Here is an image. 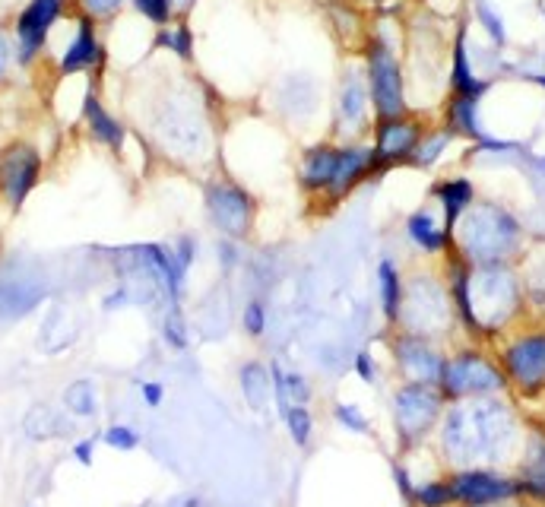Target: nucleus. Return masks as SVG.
I'll return each instance as SVG.
<instances>
[{
    "mask_svg": "<svg viewBox=\"0 0 545 507\" xmlns=\"http://www.w3.org/2000/svg\"><path fill=\"white\" fill-rule=\"evenodd\" d=\"M172 251H175V257L181 260L184 267H191L194 264V254H197V244H194V238H181L178 244H172Z\"/></svg>",
    "mask_w": 545,
    "mask_h": 507,
    "instance_id": "nucleus-44",
    "label": "nucleus"
},
{
    "mask_svg": "<svg viewBox=\"0 0 545 507\" xmlns=\"http://www.w3.org/2000/svg\"><path fill=\"white\" fill-rule=\"evenodd\" d=\"M83 118H86V124H89V130H92V137H96L99 143H105V146H111V149H121L124 146V124L115 118V115H108L105 111V105L92 96H86V102H83Z\"/></svg>",
    "mask_w": 545,
    "mask_h": 507,
    "instance_id": "nucleus-20",
    "label": "nucleus"
},
{
    "mask_svg": "<svg viewBox=\"0 0 545 507\" xmlns=\"http://www.w3.org/2000/svg\"><path fill=\"white\" fill-rule=\"evenodd\" d=\"M286 428H289V438L295 447H308L314 438V419H311V409L308 406H289L283 412Z\"/></svg>",
    "mask_w": 545,
    "mask_h": 507,
    "instance_id": "nucleus-29",
    "label": "nucleus"
},
{
    "mask_svg": "<svg viewBox=\"0 0 545 507\" xmlns=\"http://www.w3.org/2000/svg\"><path fill=\"white\" fill-rule=\"evenodd\" d=\"M64 403L70 412H77V416H96V387H92L89 381H77L67 393H64Z\"/></svg>",
    "mask_w": 545,
    "mask_h": 507,
    "instance_id": "nucleus-30",
    "label": "nucleus"
},
{
    "mask_svg": "<svg viewBox=\"0 0 545 507\" xmlns=\"http://www.w3.org/2000/svg\"><path fill=\"white\" fill-rule=\"evenodd\" d=\"M140 397L149 409H159L165 403V387L159 381H143L140 384Z\"/></svg>",
    "mask_w": 545,
    "mask_h": 507,
    "instance_id": "nucleus-43",
    "label": "nucleus"
},
{
    "mask_svg": "<svg viewBox=\"0 0 545 507\" xmlns=\"http://www.w3.org/2000/svg\"><path fill=\"white\" fill-rule=\"evenodd\" d=\"M450 235H457L460 254L473 267L507 264L520 248V222L498 203H469Z\"/></svg>",
    "mask_w": 545,
    "mask_h": 507,
    "instance_id": "nucleus-3",
    "label": "nucleus"
},
{
    "mask_svg": "<svg viewBox=\"0 0 545 507\" xmlns=\"http://www.w3.org/2000/svg\"><path fill=\"white\" fill-rule=\"evenodd\" d=\"M355 374L365 381V384H374L378 381V365H374V355L371 349H362L359 355H355Z\"/></svg>",
    "mask_w": 545,
    "mask_h": 507,
    "instance_id": "nucleus-40",
    "label": "nucleus"
},
{
    "mask_svg": "<svg viewBox=\"0 0 545 507\" xmlns=\"http://www.w3.org/2000/svg\"><path fill=\"white\" fill-rule=\"evenodd\" d=\"M102 64V45H99V35H96V26H92L89 16H80L77 23V35H73L70 48L64 51L61 58V73L70 77V73H83L89 67Z\"/></svg>",
    "mask_w": 545,
    "mask_h": 507,
    "instance_id": "nucleus-18",
    "label": "nucleus"
},
{
    "mask_svg": "<svg viewBox=\"0 0 545 507\" xmlns=\"http://www.w3.org/2000/svg\"><path fill=\"white\" fill-rule=\"evenodd\" d=\"M67 10V0H29L16 20V58L20 64H29L48 42L54 23Z\"/></svg>",
    "mask_w": 545,
    "mask_h": 507,
    "instance_id": "nucleus-11",
    "label": "nucleus"
},
{
    "mask_svg": "<svg viewBox=\"0 0 545 507\" xmlns=\"http://www.w3.org/2000/svg\"><path fill=\"white\" fill-rule=\"evenodd\" d=\"M42 172V156L35 153L29 143H13L0 156V197H4L13 210L23 206L32 194L35 181Z\"/></svg>",
    "mask_w": 545,
    "mask_h": 507,
    "instance_id": "nucleus-12",
    "label": "nucleus"
},
{
    "mask_svg": "<svg viewBox=\"0 0 545 507\" xmlns=\"http://www.w3.org/2000/svg\"><path fill=\"white\" fill-rule=\"evenodd\" d=\"M374 165H378V159H374V146H362V143L340 146V162H336V175H333V184L327 194L336 200L346 197L365 175H371Z\"/></svg>",
    "mask_w": 545,
    "mask_h": 507,
    "instance_id": "nucleus-17",
    "label": "nucleus"
},
{
    "mask_svg": "<svg viewBox=\"0 0 545 507\" xmlns=\"http://www.w3.org/2000/svg\"><path fill=\"white\" fill-rule=\"evenodd\" d=\"M390 352H393V365L403 374V381H416V384L441 381V368L447 355L435 346V340H428V336L400 330L390 340Z\"/></svg>",
    "mask_w": 545,
    "mask_h": 507,
    "instance_id": "nucleus-10",
    "label": "nucleus"
},
{
    "mask_svg": "<svg viewBox=\"0 0 545 507\" xmlns=\"http://www.w3.org/2000/svg\"><path fill=\"white\" fill-rule=\"evenodd\" d=\"M124 4L127 0H80V7L89 20H111V16H118Z\"/></svg>",
    "mask_w": 545,
    "mask_h": 507,
    "instance_id": "nucleus-39",
    "label": "nucleus"
},
{
    "mask_svg": "<svg viewBox=\"0 0 545 507\" xmlns=\"http://www.w3.org/2000/svg\"><path fill=\"white\" fill-rule=\"evenodd\" d=\"M447 289L460 324L476 340L501 333L523 308V286L507 264H457L450 270Z\"/></svg>",
    "mask_w": 545,
    "mask_h": 507,
    "instance_id": "nucleus-2",
    "label": "nucleus"
},
{
    "mask_svg": "<svg viewBox=\"0 0 545 507\" xmlns=\"http://www.w3.org/2000/svg\"><path fill=\"white\" fill-rule=\"evenodd\" d=\"M447 118H450V130H457L463 137H476L482 140V127H479V115H476V99H466V96H454L447 108Z\"/></svg>",
    "mask_w": 545,
    "mask_h": 507,
    "instance_id": "nucleus-27",
    "label": "nucleus"
},
{
    "mask_svg": "<svg viewBox=\"0 0 545 507\" xmlns=\"http://www.w3.org/2000/svg\"><path fill=\"white\" fill-rule=\"evenodd\" d=\"M438 390L444 393L447 403H457L476 397H498V393L511 390V384H507V374L498 359L485 355L482 349H460L444 359Z\"/></svg>",
    "mask_w": 545,
    "mask_h": 507,
    "instance_id": "nucleus-5",
    "label": "nucleus"
},
{
    "mask_svg": "<svg viewBox=\"0 0 545 507\" xmlns=\"http://www.w3.org/2000/svg\"><path fill=\"white\" fill-rule=\"evenodd\" d=\"M159 45L168 48V51H175L178 58L191 61V54H194V35H191V29H187L184 23H178V26H172V29H162Z\"/></svg>",
    "mask_w": 545,
    "mask_h": 507,
    "instance_id": "nucleus-32",
    "label": "nucleus"
},
{
    "mask_svg": "<svg viewBox=\"0 0 545 507\" xmlns=\"http://www.w3.org/2000/svg\"><path fill=\"white\" fill-rule=\"evenodd\" d=\"M102 441L111 447V450H137L140 447V431L130 428V425H111L102 431Z\"/></svg>",
    "mask_w": 545,
    "mask_h": 507,
    "instance_id": "nucleus-34",
    "label": "nucleus"
},
{
    "mask_svg": "<svg viewBox=\"0 0 545 507\" xmlns=\"http://www.w3.org/2000/svg\"><path fill=\"white\" fill-rule=\"evenodd\" d=\"M536 80H539V83H542V86H545V77H536Z\"/></svg>",
    "mask_w": 545,
    "mask_h": 507,
    "instance_id": "nucleus-49",
    "label": "nucleus"
},
{
    "mask_svg": "<svg viewBox=\"0 0 545 507\" xmlns=\"http://www.w3.org/2000/svg\"><path fill=\"white\" fill-rule=\"evenodd\" d=\"M206 213L222 235L244 238L254 222V200L235 184H213L206 187Z\"/></svg>",
    "mask_w": 545,
    "mask_h": 507,
    "instance_id": "nucleus-13",
    "label": "nucleus"
},
{
    "mask_svg": "<svg viewBox=\"0 0 545 507\" xmlns=\"http://www.w3.org/2000/svg\"><path fill=\"white\" fill-rule=\"evenodd\" d=\"M241 390H244V397H248V403L254 409H263V400L273 393V381H270V371H263L257 362L251 365H244L241 368Z\"/></svg>",
    "mask_w": 545,
    "mask_h": 507,
    "instance_id": "nucleus-28",
    "label": "nucleus"
},
{
    "mask_svg": "<svg viewBox=\"0 0 545 507\" xmlns=\"http://www.w3.org/2000/svg\"><path fill=\"white\" fill-rule=\"evenodd\" d=\"M444 409L447 400L438 390V384L403 381L393 390V431H397L400 454H412L428 438H435Z\"/></svg>",
    "mask_w": 545,
    "mask_h": 507,
    "instance_id": "nucleus-4",
    "label": "nucleus"
},
{
    "mask_svg": "<svg viewBox=\"0 0 545 507\" xmlns=\"http://www.w3.org/2000/svg\"><path fill=\"white\" fill-rule=\"evenodd\" d=\"M419 127L409 118H387L378 127V137H374V159L378 162H397L409 159L412 149L419 146Z\"/></svg>",
    "mask_w": 545,
    "mask_h": 507,
    "instance_id": "nucleus-16",
    "label": "nucleus"
},
{
    "mask_svg": "<svg viewBox=\"0 0 545 507\" xmlns=\"http://www.w3.org/2000/svg\"><path fill=\"white\" fill-rule=\"evenodd\" d=\"M495 507H536V504H530V501H507V504H495Z\"/></svg>",
    "mask_w": 545,
    "mask_h": 507,
    "instance_id": "nucleus-47",
    "label": "nucleus"
},
{
    "mask_svg": "<svg viewBox=\"0 0 545 507\" xmlns=\"http://www.w3.org/2000/svg\"><path fill=\"white\" fill-rule=\"evenodd\" d=\"M406 235L425 254H441V251H447V244H450V232L441 229V225L435 222V216H431L428 210H419V213H412L406 219Z\"/></svg>",
    "mask_w": 545,
    "mask_h": 507,
    "instance_id": "nucleus-21",
    "label": "nucleus"
},
{
    "mask_svg": "<svg viewBox=\"0 0 545 507\" xmlns=\"http://www.w3.org/2000/svg\"><path fill=\"white\" fill-rule=\"evenodd\" d=\"M393 482H397V488H400L403 498H406V504H409L412 488H416V479H412L409 463H406V460H397V463H393Z\"/></svg>",
    "mask_w": 545,
    "mask_h": 507,
    "instance_id": "nucleus-42",
    "label": "nucleus"
},
{
    "mask_svg": "<svg viewBox=\"0 0 545 507\" xmlns=\"http://www.w3.org/2000/svg\"><path fill=\"white\" fill-rule=\"evenodd\" d=\"M172 7L175 10H187V7H194V0H172Z\"/></svg>",
    "mask_w": 545,
    "mask_h": 507,
    "instance_id": "nucleus-48",
    "label": "nucleus"
},
{
    "mask_svg": "<svg viewBox=\"0 0 545 507\" xmlns=\"http://www.w3.org/2000/svg\"><path fill=\"white\" fill-rule=\"evenodd\" d=\"M530 295V302L536 305V308H542L545 311V270H536L533 276H530V283L523 286V298Z\"/></svg>",
    "mask_w": 545,
    "mask_h": 507,
    "instance_id": "nucleus-41",
    "label": "nucleus"
},
{
    "mask_svg": "<svg viewBox=\"0 0 545 507\" xmlns=\"http://www.w3.org/2000/svg\"><path fill=\"white\" fill-rule=\"evenodd\" d=\"M476 16H479V23L485 26V32L492 35V42L495 45H504L507 42V32H504V23H501V16L485 4V0H479V7H476Z\"/></svg>",
    "mask_w": 545,
    "mask_h": 507,
    "instance_id": "nucleus-37",
    "label": "nucleus"
},
{
    "mask_svg": "<svg viewBox=\"0 0 545 507\" xmlns=\"http://www.w3.org/2000/svg\"><path fill=\"white\" fill-rule=\"evenodd\" d=\"M454 67H450V86H454V96H466V99H476L488 89L476 73L473 67H469V54H466V32L457 35V45H454V61H450Z\"/></svg>",
    "mask_w": 545,
    "mask_h": 507,
    "instance_id": "nucleus-22",
    "label": "nucleus"
},
{
    "mask_svg": "<svg viewBox=\"0 0 545 507\" xmlns=\"http://www.w3.org/2000/svg\"><path fill=\"white\" fill-rule=\"evenodd\" d=\"M365 80H368V96L374 102V111L387 118H403L406 111V86H403V67L393 54L390 42L374 35L365 48Z\"/></svg>",
    "mask_w": 545,
    "mask_h": 507,
    "instance_id": "nucleus-7",
    "label": "nucleus"
},
{
    "mask_svg": "<svg viewBox=\"0 0 545 507\" xmlns=\"http://www.w3.org/2000/svg\"><path fill=\"white\" fill-rule=\"evenodd\" d=\"M10 67V39L4 32H0V80H4V73Z\"/></svg>",
    "mask_w": 545,
    "mask_h": 507,
    "instance_id": "nucleus-46",
    "label": "nucleus"
},
{
    "mask_svg": "<svg viewBox=\"0 0 545 507\" xmlns=\"http://www.w3.org/2000/svg\"><path fill=\"white\" fill-rule=\"evenodd\" d=\"M409 507H457V504H454V492H450L447 476L416 479V488H412Z\"/></svg>",
    "mask_w": 545,
    "mask_h": 507,
    "instance_id": "nucleus-26",
    "label": "nucleus"
},
{
    "mask_svg": "<svg viewBox=\"0 0 545 507\" xmlns=\"http://www.w3.org/2000/svg\"><path fill=\"white\" fill-rule=\"evenodd\" d=\"M498 362L507 374V384L517 390V397L536 400L545 393V330H526L511 336Z\"/></svg>",
    "mask_w": 545,
    "mask_h": 507,
    "instance_id": "nucleus-8",
    "label": "nucleus"
},
{
    "mask_svg": "<svg viewBox=\"0 0 545 507\" xmlns=\"http://www.w3.org/2000/svg\"><path fill=\"white\" fill-rule=\"evenodd\" d=\"M333 419L340 422L346 431H355V435H368V431H371L368 416L355 403H336L333 406Z\"/></svg>",
    "mask_w": 545,
    "mask_h": 507,
    "instance_id": "nucleus-33",
    "label": "nucleus"
},
{
    "mask_svg": "<svg viewBox=\"0 0 545 507\" xmlns=\"http://www.w3.org/2000/svg\"><path fill=\"white\" fill-rule=\"evenodd\" d=\"M511 473L517 476L523 501L545 507V425L526 422V435Z\"/></svg>",
    "mask_w": 545,
    "mask_h": 507,
    "instance_id": "nucleus-14",
    "label": "nucleus"
},
{
    "mask_svg": "<svg viewBox=\"0 0 545 507\" xmlns=\"http://www.w3.org/2000/svg\"><path fill=\"white\" fill-rule=\"evenodd\" d=\"M368 99V80L362 77V70L349 67L343 73L340 92H336V134L352 140L368 127Z\"/></svg>",
    "mask_w": 545,
    "mask_h": 507,
    "instance_id": "nucleus-15",
    "label": "nucleus"
},
{
    "mask_svg": "<svg viewBox=\"0 0 545 507\" xmlns=\"http://www.w3.org/2000/svg\"><path fill=\"white\" fill-rule=\"evenodd\" d=\"M447 143H450V130H441V134H431V137H425V140H419V146L412 149V162H416L419 168H428V165H435L438 162V156L447 149Z\"/></svg>",
    "mask_w": 545,
    "mask_h": 507,
    "instance_id": "nucleus-31",
    "label": "nucleus"
},
{
    "mask_svg": "<svg viewBox=\"0 0 545 507\" xmlns=\"http://www.w3.org/2000/svg\"><path fill=\"white\" fill-rule=\"evenodd\" d=\"M289 115H311L317 108V83L308 77V73H292L286 80L283 92H279Z\"/></svg>",
    "mask_w": 545,
    "mask_h": 507,
    "instance_id": "nucleus-25",
    "label": "nucleus"
},
{
    "mask_svg": "<svg viewBox=\"0 0 545 507\" xmlns=\"http://www.w3.org/2000/svg\"><path fill=\"white\" fill-rule=\"evenodd\" d=\"M73 457H77L83 466H92V457H96V438H86L73 444Z\"/></svg>",
    "mask_w": 545,
    "mask_h": 507,
    "instance_id": "nucleus-45",
    "label": "nucleus"
},
{
    "mask_svg": "<svg viewBox=\"0 0 545 507\" xmlns=\"http://www.w3.org/2000/svg\"><path fill=\"white\" fill-rule=\"evenodd\" d=\"M378 289H381V311L390 327L400 321V305H403V276L393 260H381L378 267Z\"/></svg>",
    "mask_w": 545,
    "mask_h": 507,
    "instance_id": "nucleus-24",
    "label": "nucleus"
},
{
    "mask_svg": "<svg viewBox=\"0 0 545 507\" xmlns=\"http://www.w3.org/2000/svg\"><path fill=\"white\" fill-rule=\"evenodd\" d=\"M450 492H454L457 507H495L507 501H520L517 476L498 466H466L447 469Z\"/></svg>",
    "mask_w": 545,
    "mask_h": 507,
    "instance_id": "nucleus-9",
    "label": "nucleus"
},
{
    "mask_svg": "<svg viewBox=\"0 0 545 507\" xmlns=\"http://www.w3.org/2000/svg\"><path fill=\"white\" fill-rule=\"evenodd\" d=\"M162 336H165V343L172 346V349H187V330H184V321H181V314L178 308L165 317V324H162Z\"/></svg>",
    "mask_w": 545,
    "mask_h": 507,
    "instance_id": "nucleus-38",
    "label": "nucleus"
},
{
    "mask_svg": "<svg viewBox=\"0 0 545 507\" xmlns=\"http://www.w3.org/2000/svg\"><path fill=\"white\" fill-rule=\"evenodd\" d=\"M241 324L244 330H248V336H263L267 333V308H263V302H248L241 311Z\"/></svg>",
    "mask_w": 545,
    "mask_h": 507,
    "instance_id": "nucleus-36",
    "label": "nucleus"
},
{
    "mask_svg": "<svg viewBox=\"0 0 545 507\" xmlns=\"http://www.w3.org/2000/svg\"><path fill=\"white\" fill-rule=\"evenodd\" d=\"M526 435V422L514 409L511 400L498 397H476L447 403L438 422L435 441L444 469H466V466H498L517 463L520 444Z\"/></svg>",
    "mask_w": 545,
    "mask_h": 507,
    "instance_id": "nucleus-1",
    "label": "nucleus"
},
{
    "mask_svg": "<svg viewBox=\"0 0 545 507\" xmlns=\"http://www.w3.org/2000/svg\"><path fill=\"white\" fill-rule=\"evenodd\" d=\"M435 197L441 200L444 206V229L454 232L457 219L469 210V203H473V184H469L466 178H454V181H444L435 187Z\"/></svg>",
    "mask_w": 545,
    "mask_h": 507,
    "instance_id": "nucleus-23",
    "label": "nucleus"
},
{
    "mask_svg": "<svg viewBox=\"0 0 545 507\" xmlns=\"http://www.w3.org/2000/svg\"><path fill=\"white\" fill-rule=\"evenodd\" d=\"M134 7L140 16H146L149 23H156V26H165L168 20H172V0H134Z\"/></svg>",
    "mask_w": 545,
    "mask_h": 507,
    "instance_id": "nucleus-35",
    "label": "nucleus"
},
{
    "mask_svg": "<svg viewBox=\"0 0 545 507\" xmlns=\"http://www.w3.org/2000/svg\"><path fill=\"white\" fill-rule=\"evenodd\" d=\"M336 162H340V146H330V143H317L311 149H305L302 156V187L311 194H321L330 191L333 175H336Z\"/></svg>",
    "mask_w": 545,
    "mask_h": 507,
    "instance_id": "nucleus-19",
    "label": "nucleus"
},
{
    "mask_svg": "<svg viewBox=\"0 0 545 507\" xmlns=\"http://www.w3.org/2000/svg\"><path fill=\"white\" fill-rule=\"evenodd\" d=\"M454 317L457 311L450 289L441 286L435 276H412L409 283H403V305L397 321L400 330L438 340L454 327Z\"/></svg>",
    "mask_w": 545,
    "mask_h": 507,
    "instance_id": "nucleus-6",
    "label": "nucleus"
}]
</instances>
